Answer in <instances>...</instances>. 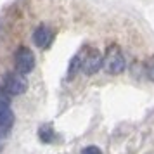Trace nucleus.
I'll use <instances>...</instances> for the list:
<instances>
[{"label": "nucleus", "instance_id": "obj_1", "mask_svg": "<svg viewBox=\"0 0 154 154\" xmlns=\"http://www.w3.org/2000/svg\"><path fill=\"white\" fill-rule=\"evenodd\" d=\"M102 66L111 75H119V73L125 71L126 63H125V57H123L118 45H109L107 47L106 54L102 56Z\"/></svg>", "mask_w": 154, "mask_h": 154}, {"label": "nucleus", "instance_id": "obj_2", "mask_svg": "<svg viewBox=\"0 0 154 154\" xmlns=\"http://www.w3.org/2000/svg\"><path fill=\"white\" fill-rule=\"evenodd\" d=\"M102 66V54L97 49H87L85 56H80V69L87 75L97 73Z\"/></svg>", "mask_w": 154, "mask_h": 154}, {"label": "nucleus", "instance_id": "obj_3", "mask_svg": "<svg viewBox=\"0 0 154 154\" xmlns=\"http://www.w3.org/2000/svg\"><path fill=\"white\" fill-rule=\"evenodd\" d=\"M14 63H16L17 73H21V75L29 73V71L35 68V56H33L31 49H28V47H19V49L16 50Z\"/></svg>", "mask_w": 154, "mask_h": 154}, {"label": "nucleus", "instance_id": "obj_4", "mask_svg": "<svg viewBox=\"0 0 154 154\" xmlns=\"http://www.w3.org/2000/svg\"><path fill=\"white\" fill-rule=\"evenodd\" d=\"M4 88L9 95H21L28 88V82L21 73H9L4 80Z\"/></svg>", "mask_w": 154, "mask_h": 154}, {"label": "nucleus", "instance_id": "obj_5", "mask_svg": "<svg viewBox=\"0 0 154 154\" xmlns=\"http://www.w3.org/2000/svg\"><path fill=\"white\" fill-rule=\"evenodd\" d=\"M12 125H14V112L11 111V107L0 111V139L7 137Z\"/></svg>", "mask_w": 154, "mask_h": 154}, {"label": "nucleus", "instance_id": "obj_6", "mask_svg": "<svg viewBox=\"0 0 154 154\" xmlns=\"http://www.w3.org/2000/svg\"><path fill=\"white\" fill-rule=\"evenodd\" d=\"M52 31H50V28H47V26H40V28L35 29V33H33V40H35V43L38 45V47H47L50 42H52Z\"/></svg>", "mask_w": 154, "mask_h": 154}, {"label": "nucleus", "instance_id": "obj_7", "mask_svg": "<svg viewBox=\"0 0 154 154\" xmlns=\"http://www.w3.org/2000/svg\"><path fill=\"white\" fill-rule=\"evenodd\" d=\"M38 137H40L42 142L49 144V142H52V140L56 139V133H54V130H52L50 125H43V126H40V130H38Z\"/></svg>", "mask_w": 154, "mask_h": 154}, {"label": "nucleus", "instance_id": "obj_8", "mask_svg": "<svg viewBox=\"0 0 154 154\" xmlns=\"http://www.w3.org/2000/svg\"><path fill=\"white\" fill-rule=\"evenodd\" d=\"M7 107H11V97L4 87H0V111H4Z\"/></svg>", "mask_w": 154, "mask_h": 154}, {"label": "nucleus", "instance_id": "obj_9", "mask_svg": "<svg viewBox=\"0 0 154 154\" xmlns=\"http://www.w3.org/2000/svg\"><path fill=\"white\" fill-rule=\"evenodd\" d=\"M146 75H147V78L151 80V82H154V56H151L149 59L146 61Z\"/></svg>", "mask_w": 154, "mask_h": 154}, {"label": "nucleus", "instance_id": "obj_10", "mask_svg": "<svg viewBox=\"0 0 154 154\" xmlns=\"http://www.w3.org/2000/svg\"><path fill=\"white\" fill-rule=\"evenodd\" d=\"M80 68V56H76L73 61H71V66H69V76H75V73L78 71Z\"/></svg>", "mask_w": 154, "mask_h": 154}, {"label": "nucleus", "instance_id": "obj_11", "mask_svg": "<svg viewBox=\"0 0 154 154\" xmlns=\"http://www.w3.org/2000/svg\"><path fill=\"white\" fill-rule=\"evenodd\" d=\"M82 154H102V152H100V149H99V147L90 146V147H85L83 151H82Z\"/></svg>", "mask_w": 154, "mask_h": 154}]
</instances>
